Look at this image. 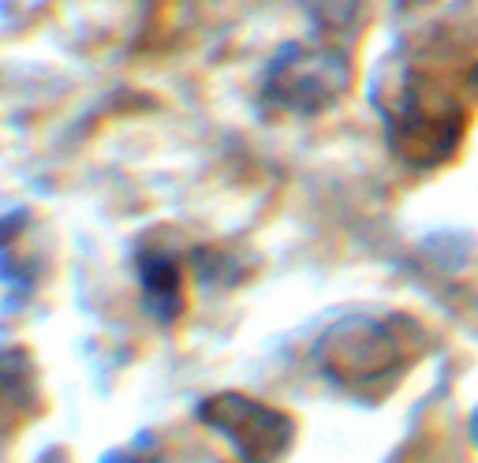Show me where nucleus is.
<instances>
[{"instance_id": "nucleus-1", "label": "nucleus", "mask_w": 478, "mask_h": 463, "mask_svg": "<svg viewBox=\"0 0 478 463\" xmlns=\"http://www.w3.org/2000/svg\"><path fill=\"white\" fill-rule=\"evenodd\" d=\"M202 418L214 430H221L247 463H269L288 448L291 441V422L288 415L273 411L258 400H247L239 392H224L202 404Z\"/></svg>"}, {"instance_id": "nucleus-2", "label": "nucleus", "mask_w": 478, "mask_h": 463, "mask_svg": "<svg viewBox=\"0 0 478 463\" xmlns=\"http://www.w3.org/2000/svg\"><path fill=\"white\" fill-rule=\"evenodd\" d=\"M404 340L396 333V325H355L348 333H340V348L333 363V374H340V381H374L392 374L404 363Z\"/></svg>"}, {"instance_id": "nucleus-3", "label": "nucleus", "mask_w": 478, "mask_h": 463, "mask_svg": "<svg viewBox=\"0 0 478 463\" xmlns=\"http://www.w3.org/2000/svg\"><path fill=\"white\" fill-rule=\"evenodd\" d=\"M139 269H142L146 295L157 303V310H161V314H176L180 310V269L172 266L168 258H161V254H150Z\"/></svg>"}]
</instances>
